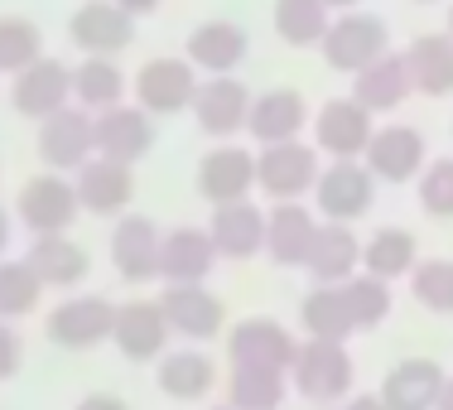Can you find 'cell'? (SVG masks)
<instances>
[{"label":"cell","mask_w":453,"mask_h":410,"mask_svg":"<svg viewBox=\"0 0 453 410\" xmlns=\"http://www.w3.org/2000/svg\"><path fill=\"white\" fill-rule=\"evenodd\" d=\"M434 410H453V376L444 382V396H439V406H434Z\"/></svg>","instance_id":"48"},{"label":"cell","mask_w":453,"mask_h":410,"mask_svg":"<svg viewBox=\"0 0 453 410\" xmlns=\"http://www.w3.org/2000/svg\"><path fill=\"white\" fill-rule=\"evenodd\" d=\"M338 410H386V406H381V396H348Z\"/></svg>","instance_id":"45"},{"label":"cell","mask_w":453,"mask_h":410,"mask_svg":"<svg viewBox=\"0 0 453 410\" xmlns=\"http://www.w3.org/2000/svg\"><path fill=\"white\" fill-rule=\"evenodd\" d=\"M289 372H265V367H232L226 376V406L236 410H285Z\"/></svg>","instance_id":"35"},{"label":"cell","mask_w":453,"mask_h":410,"mask_svg":"<svg viewBox=\"0 0 453 410\" xmlns=\"http://www.w3.org/2000/svg\"><path fill=\"white\" fill-rule=\"evenodd\" d=\"M410 92H415V82H410L405 53H381V58H376L372 68H362L357 78H352V102H362L372 116L405 106V97H410Z\"/></svg>","instance_id":"30"},{"label":"cell","mask_w":453,"mask_h":410,"mask_svg":"<svg viewBox=\"0 0 453 410\" xmlns=\"http://www.w3.org/2000/svg\"><path fill=\"white\" fill-rule=\"evenodd\" d=\"M68 39L88 58H116L121 49L135 44V19L116 0H82L68 15Z\"/></svg>","instance_id":"11"},{"label":"cell","mask_w":453,"mask_h":410,"mask_svg":"<svg viewBox=\"0 0 453 410\" xmlns=\"http://www.w3.org/2000/svg\"><path fill=\"white\" fill-rule=\"evenodd\" d=\"M169 323L159 299H131V305H116V323H111V343L126 362H159L169 352Z\"/></svg>","instance_id":"15"},{"label":"cell","mask_w":453,"mask_h":410,"mask_svg":"<svg viewBox=\"0 0 453 410\" xmlns=\"http://www.w3.org/2000/svg\"><path fill=\"white\" fill-rule=\"evenodd\" d=\"M314 203L323 213V222H342L352 228L357 218H366L376 203V179L362 159H328L319 169V183H314Z\"/></svg>","instance_id":"4"},{"label":"cell","mask_w":453,"mask_h":410,"mask_svg":"<svg viewBox=\"0 0 453 410\" xmlns=\"http://www.w3.org/2000/svg\"><path fill=\"white\" fill-rule=\"evenodd\" d=\"M155 382H159V391H165L169 401L188 406V401H203V396L218 386V362H212L203 348H174V352L159 358Z\"/></svg>","instance_id":"27"},{"label":"cell","mask_w":453,"mask_h":410,"mask_svg":"<svg viewBox=\"0 0 453 410\" xmlns=\"http://www.w3.org/2000/svg\"><path fill=\"white\" fill-rule=\"evenodd\" d=\"M78 189H73L68 174H35L25 179V189H19L15 198V218L25 222L29 236H63L73 228V218H78Z\"/></svg>","instance_id":"5"},{"label":"cell","mask_w":453,"mask_h":410,"mask_svg":"<svg viewBox=\"0 0 453 410\" xmlns=\"http://www.w3.org/2000/svg\"><path fill=\"white\" fill-rule=\"evenodd\" d=\"M256 189V155L232 140L212 145L198 165V193L218 208V203H236V198H251Z\"/></svg>","instance_id":"21"},{"label":"cell","mask_w":453,"mask_h":410,"mask_svg":"<svg viewBox=\"0 0 453 410\" xmlns=\"http://www.w3.org/2000/svg\"><path fill=\"white\" fill-rule=\"evenodd\" d=\"M193 121H198L203 135L212 140H232L236 131H246V116H251V88L242 78H203L198 92H193Z\"/></svg>","instance_id":"14"},{"label":"cell","mask_w":453,"mask_h":410,"mask_svg":"<svg viewBox=\"0 0 453 410\" xmlns=\"http://www.w3.org/2000/svg\"><path fill=\"white\" fill-rule=\"evenodd\" d=\"M410 5H434V0H410Z\"/></svg>","instance_id":"50"},{"label":"cell","mask_w":453,"mask_h":410,"mask_svg":"<svg viewBox=\"0 0 453 410\" xmlns=\"http://www.w3.org/2000/svg\"><path fill=\"white\" fill-rule=\"evenodd\" d=\"M299 323H304V333L319 343H348L352 333H357L352 309H348V299H342V285H314L309 290L304 305H299Z\"/></svg>","instance_id":"33"},{"label":"cell","mask_w":453,"mask_h":410,"mask_svg":"<svg viewBox=\"0 0 453 410\" xmlns=\"http://www.w3.org/2000/svg\"><path fill=\"white\" fill-rule=\"evenodd\" d=\"M342 299H348V309H352L357 333L381 329V323L391 319V285H386V280H376V275H362L357 271L348 285H342Z\"/></svg>","instance_id":"39"},{"label":"cell","mask_w":453,"mask_h":410,"mask_svg":"<svg viewBox=\"0 0 453 410\" xmlns=\"http://www.w3.org/2000/svg\"><path fill=\"white\" fill-rule=\"evenodd\" d=\"M5 246H10V213L0 208V261H5Z\"/></svg>","instance_id":"46"},{"label":"cell","mask_w":453,"mask_h":410,"mask_svg":"<svg viewBox=\"0 0 453 410\" xmlns=\"http://www.w3.org/2000/svg\"><path fill=\"white\" fill-rule=\"evenodd\" d=\"M304 271L314 275V285H348L362 271V242L342 222H319L314 242H309Z\"/></svg>","instance_id":"25"},{"label":"cell","mask_w":453,"mask_h":410,"mask_svg":"<svg viewBox=\"0 0 453 410\" xmlns=\"http://www.w3.org/2000/svg\"><path fill=\"white\" fill-rule=\"evenodd\" d=\"M116 5H121L131 19H145V15H155V10L165 5V0H116Z\"/></svg>","instance_id":"44"},{"label":"cell","mask_w":453,"mask_h":410,"mask_svg":"<svg viewBox=\"0 0 453 410\" xmlns=\"http://www.w3.org/2000/svg\"><path fill=\"white\" fill-rule=\"evenodd\" d=\"M246 49H251V39H246V29L236 19H203L188 35L183 58L198 73H208V78H226V73H236L246 63Z\"/></svg>","instance_id":"24"},{"label":"cell","mask_w":453,"mask_h":410,"mask_svg":"<svg viewBox=\"0 0 453 410\" xmlns=\"http://www.w3.org/2000/svg\"><path fill=\"white\" fill-rule=\"evenodd\" d=\"M419 208L444 222L453 218V155H439L425 165V174H419Z\"/></svg>","instance_id":"41"},{"label":"cell","mask_w":453,"mask_h":410,"mask_svg":"<svg viewBox=\"0 0 453 410\" xmlns=\"http://www.w3.org/2000/svg\"><path fill=\"white\" fill-rule=\"evenodd\" d=\"M198 68H193L188 58H174V53H165V58H150L145 68L131 78V92H135V106L150 116H179L193 106V92H198Z\"/></svg>","instance_id":"7"},{"label":"cell","mask_w":453,"mask_h":410,"mask_svg":"<svg viewBox=\"0 0 453 410\" xmlns=\"http://www.w3.org/2000/svg\"><path fill=\"white\" fill-rule=\"evenodd\" d=\"M309 121L304 92L295 88H265L261 97H251V116H246V131H251L261 145H285V140H299Z\"/></svg>","instance_id":"26"},{"label":"cell","mask_w":453,"mask_h":410,"mask_svg":"<svg viewBox=\"0 0 453 410\" xmlns=\"http://www.w3.org/2000/svg\"><path fill=\"white\" fill-rule=\"evenodd\" d=\"M19 367H25V343H19L15 323L0 319V382H10Z\"/></svg>","instance_id":"42"},{"label":"cell","mask_w":453,"mask_h":410,"mask_svg":"<svg viewBox=\"0 0 453 410\" xmlns=\"http://www.w3.org/2000/svg\"><path fill=\"white\" fill-rule=\"evenodd\" d=\"M362 165L372 169L376 183H415L429 165V140H425V131L401 126V121L381 126V131L372 135V145H366Z\"/></svg>","instance_id":"9"},{"label":"cell","mask_w":453,"mask_h":410,"mask_svg":"<svg viewBox=\"0 0 453 410\" xmlns=\"http://www.w3.org/2000/svg\"><path fill=\"white\" fill-rule=\"evenodd\" d=\"M159 232L155 218L145 213H121V222L111 228V266L121 271V280L145 285L159 275Z\"/></svg>","instance_id":"22"},{"label":"cell","mask_w":453,"mask_h":410,"mask_svg":"<svg viewBox=\"0 0 453 410\" xmlns=\"http://www.w3.org/2000/svg\"><path fill=\"white\" fill-rule=\"evenodd\" d=\"M131 92V78L116 68V58H82L73 68V106L82 112H106V106H121Z\"/></svg>","instance_id":"32"},{"label":"cell","mask_w":453,"mask_h":410,"mask_svg":"<svg viewBox=\"0 0 453 410\" xmlns=\"http://www.w3.org/2000/svg\"><path fill=\"white\" fill-rule=\"evenodd\" d=\"M352 382H357V367H352L348 343H319V338L299 343L295 367H289V391H299L314 406H333L348 401Z\"/></svg>","instance_id":"1"},{"label":"cell","mask_w":453,"mask_h":410,"mask_svg":"<svg viewBox=\"0 0 453 410\" xmlns=\"http://www.w3.org/2000/svg\"><path fill=\"white\" fill-rule=\"evenodd\" d=\"M323 5H328V10H333V15H342V10H357V5H362V0H323Z\"/></svg>","instance_id":"47"},{"label":"cell","mask_w":453,"mask_h":410,"mask_svg":"<svg viewBox=\"0 0 453 410\" xmlns=\"http://www.w3.org/2000/svg\"><path fill=\"white\" fill-rule=\"evenodd\" d=\"M444 35L453 39V0H449V19H444Z\"/></svg>","instance_id":"49"},{"label":"cell","mask_w":453,"mask_h":410,"mask_svg":"<svg viewBox=\"0 0 453 410\" xmlns=\"http://www.w3.org/2000/svg\"><path fill=\"white\" fill-rule=\"evenodd\" d=\"M419 266V246H415V232L405 228H381L362 242V275H376V280H401Z\"/></svg>","instance_id":"34"},{"label":"cell","mask_w":453,"mask_h":410,"mask_svg":"<svg viewBox=\"0 0 453 410\" xmlns=\"http://www.w3.org/2000/svg\"><path fill=\"white\" fill-rule=\"evenodd\" d=\"M111 323H116V305L102 295H68L63 305L49 309V343L63 352H92L111 338Z\"/></svg>","instance_id":"6"},{"label":"cell","mask_w":453,"mask_h":410,"mask_svg":"<svg viewBox=\"0 0 453 410\" xmlns=\"http://www.w3.org/2000/svg\"><path fill=\"white\" fill-rule=\"evenodd\" d=\"M39 295H44V285L29 271V261H0V319L15 323V319L35 314Z\"/></svg>","instance_id":"38"},{"label":"cell","mask_w":453,"mask_h":410,"mask_svg":"<svg viewBox=\"0 0 453 410\" xmlns=\"http://www.w3.org/2000/svg\"><path fill=\"white\" fill-rule=\"evenodd\" d=\"M444 382L449 372L434 358H405L381 376L376 396H381L386 410H434L439 396H444Z\"/></svg>","instance_id":"23"},{"label":"cell","mask_w":453,"mask_h":410,"mask_svg":"<svg viewBox=\"0 0 453 410\" xmlns=\"http://www.w3.org/2000/svg\"><path fill=\"white\" fill-rule=\"evenodd\" d=\"M212 410H236V406H212Z\"/></svg>","instance_id":"51"},{"label":"cell","mask_w":453,"mask_h":410,"mask_svg":"<svg viewBox=\"0 0 453 410\" xmlns=\"http://www.w3.org/2000/svg\"><path fill=\"white\" fill-rule=\"evenodd\" d=\"M92 155H96L92 112H82V106H63L58 116L39 121V159H44L53 174H78Z\"/></svg>","instance_id":"12"},{"label":"cell","mask_w":453,"mask_h":410,"mask_svg":"<svg viewBox=\"0 0 453 410\" xmlns=\"http://www.w3.org/2000/svg\"><path fill=\"white\" fill-rule=\"evenodd\" d=\"M25 261H29V271L39 275L44 290H73V285L88 280V251H82L68 232L63 236H29Z\"/></svg>","instance_id":"28"},{"label":"cell","mask_w":453,"mask_h":410,"mask_svg":"<svg viewBox=\"0 0 453 410\" xmlns=\"http://www.w3.org/2000/svg\"><path fill=\"white\" fill-rule=\"evenodd\" d=\"M372 135H376L372 112L362 102H352V97H333L314 116V150L328 159H362Z\"/></svg>","instance_id":"10"},{"label":"cell","mask_w":453,"mask_h":410,"mask_svg":"<svg viewBox=\"0 0 453 410\" xmlns=\"http://www.w3.org/2000/svg\"><path fill=\"white\" fill-rule=\"evenodd\" d=\"M92 131H96V155L116 159V165H140V159L155 150V121L150 112H140L135 102L121 106H106V112L92 116Z\"/></svg>","instance_id":"13"},{"label":"cell","mask_w":453,"mask_h":410,"mask_svg":"<svg viewBox=\"0 0 453 410\" xmlns=\"http://www.w3.org/2000/svg\"><path fill=\"white\" fill-rule=\"evenodd\" d=\"M159 309H165L169 333H179V338H188V343L218 338L222 323H226L222 299L212 295L208 285H165V295H159Z\"/></svg>","instance_id":"18"},{"label":"cell","mask_w":453,"mask_h":410,"mask_svg":"<svg viewBox=\"0 0 453 410\" xmlns=\"http://www.w3.org/2000/svg\"><path fill=\"white\" fill-rule=\"evenodd\" d=\"M323 169V155L304 140H285V145H261L256 155V189L275 203H299L304 193H314Z\"/></svg>","instance_id":"3"},{"label":"cell","mask_w":453,"mask_h":410,"mask_svg":"<svg viewBox=\"0 0 453 410\" xmlns=\"http://www.w3.org/2000/svg\"><path fill=\"white\" fill-rule=\"evenodd\" d=\"M405 68L415 92L449 97L453 92V39L449 35H415L405 49Z\"/></svg>","instance_id":"31"},{"label":"cell","mask_w":453,"mask_h":410,"mask_svg":"<svg viewBox=\"0 0 453 410\" xmlns=\"http://www.w3.org/2000/svg\"><path fill=\"white\" fill-rule=\"evenodd\" d=\"M218 266L208 228H169L159 236V280L165 285H203Z\"/></svg>","instance_id":"20"},{"label":"cell","mask_w":453,"mask_h":410,"mask_svg":"<svg viewBox=\"0 0 453 410\" xmlns=\"http://www.w3.org/2000/svg\"><path fill=\"white\" fill-rule=\"evenodd\" d=\"M73 189H78V208L92 213V218H121L135 198V174L131 165H116V159L92 155L88 165L73 174Z\"/></svg>","instance_id":"17"},{"label":"cell","mask_w":453,"mask_h":410,"mask_svg":"<svg viewBox=\"0 0 453 410\" xmlns=\"http://www.w3.org/2000/svg\"><path fill=\"white\" fill-rule=\"evenodd\" d=\"M323 63L333 73H348L357 78L362 68H372L381 53H391V29H386L381 15H366V10H342L333 15L328 35H323Z\"/></svg>","instance_id":"2"},{"label":"cell","mask_w":453,"mask_h":410,"mask_svg":"<svg viewBox=\"0 0 453 410\" xmlns=\"http://www.w3.org/2000/svg\"><path fill=\"white\" fill-rule=\"evenodd\" d=\"M208 236L218 246V261H251L265 251V213L251 198L218 203L208 222Z\"/></svg>","instance_id":"19"},{"label":"cell","mask_w":453,"mask_h":410,"mask_svg":"<svg viewBox=\"0 0 453 410\" xmlns=\"http://www.w3.org/2000/svg\"><path fill=\"white\" fill-rule=\"evenodd\" d=\"M314 232H319V218L304 203H275L265 213V256L275 266H304Z\"/></svg>","instance_id":"29"},{"label":"cell","mask_w":453,"mask_h":410,"mask_svg":"<svg viewBox=\"0 0 453 410\" xmlns=\"http://www.w3.org/2000/svg\"><path fill=\"white\" fill-rule=\"evenodd\" d=\"M295 352H299V338L280 319H265V314L232 323V333H226V358H232V367L289 372V367H295Z\"/></svg>","instance_id":"8"},{"label":"cell","mask_w":453,"mask_h":410,"mask_svg":"<svg viewBox=\"0 0 453 410\" xmlns=\"http://www.w3.org/2000/svg\"><path fill=\"white\" fill-rule=\"evenodd\" d=\"M275 35L289 49H319L333 25V10L323 0H275Z\"/></svg>","instance_id":"36"},{"label":"cell","mask_w":453,"mask_h":410,"mask_svg":"<svg viewBox=\"0 0 453 410\" xmlns=\"http://www.w3.org/2000/svg\"><path fill=\"white\" fill-rule=\"evenodd\" d=\"M39 58H44V35H39L35 19L0 15V73L15 78V73H25L29 63H39Z\"/></svg>","instance_id":"37"},{"label":"cell","mask_w":453,"mask_h":410,"mask_svg":"<svg viewBox=\"0 0 453 410\" xmlns=\"http://www.w3.org/2000/svg\"><path fill=\"white\" fill-rule=\"evenodd\" d=\"M410 295L429 309V314H453V261L449 256H429L410 271Z\"/></svg>","instance_id":"40"},{"label":"cell","mask_w":453,"mask_h":410,"mask_svg":"<svg viewBox=\"0 0 453 410\" xmlns=\"http://www.w3.org/2000/svg\"><path fill=\"white\" fill-rule=\"evenodd\" d=\"M73 410H131V406H126L121 396H111V391H92V396H82Z\"/></svg>","instance_id":"43"},{"label":"cell","mask_w":453,"mask_h":410,"mask_svg":"<svg viewBox=\"0 0 453 410\" xmlns=\"http://www.w3.org/2000/svg\"><path fill=\"white\" fill-rule=\"evenodd\" d=\"M10 102H15V112L29 116V121H49L63 106H73V68L58 58L29 63V68L15 73V82H10Z\"/></svg>","instance_id":"16"}]
</instances>
